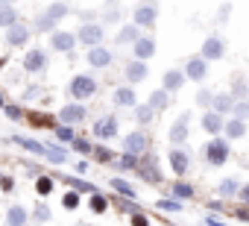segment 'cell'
I'll return each mask as SVG.
<instances>
[{
	"label": "cell",
	"instance_id": "6da1fadb",
	"mask_svg": "<svg viewBox=\"0 0 249 226\" xmlns=\"http://www.w3.org/2000/svg\"><path fill=\"white\" fill-rule=\"evenodd\" d=\"M68 12H71V6H68V3H53L44 15H38V18H36V33H50V30L59 24V18H65Z\"/></svg>",
	"mask_w": 249,
	"mask_h": 226
},
{
	"label": "cell",
	"instance_id": "7a4b0ae2",
	"mask_svg": "<svg viewBox=\"0 0 249 226\" xmlns=\"http://www.w3.org/2000/svg\"><path fill=\"white\" fill-rule=\"evenodd\" d=\"M68 94H71L73 100H88L91 94H97V79H94V76H88V74H79V76H73V79H71Z\"/></svg>",
	"mask_w": 249,
	"mask_h": 226
},
{
	"label": "cell",
	"instance_id": "3957f363",
	"mask_svg": "<svg viewBox=\"0 0 249 226\" xmlns=\"http://www.w3.org/2000/svg\"><path fill=\"white\" fill-rule=\"evenodd\" d=\"M229 153H231V147H229L226 138H211V141L205 144V162L214 165V168L226 165V162H229Z\"/></svg>",
	"mask_w": 249,
	"mask_h": 226
},
{
	"label": "cell",
	"instance_id": "277c9868",
	"mask_svg": "<svg viewBox=\"0 0 249 226\" xmlns=\"http://www.w3.org/2000/svg\"><path fill=\"white\" fill-rule=\"evenodd\" d=\"M76 41L85 44L88 50H91V47H100V41H103V27H100V24H91V21L82 24V27L76 30Z\"/></svg>",
	"mask_w": 249,
	"mask_h": 226
},
{
	"label": "cell",
	"instance_id": "5b68a950",
	"mask_svg": "<svg viewBox=\"0 0 249 226\" xmlns=\"http://www.w3.org/2000/svg\"><path fill=\"white\" fill-rule=\"evenodd\" d=\"M150 147V135L147 132H129L126 138H123V153H129V156H144V150Z\"/></svg>",
	"mask_w": 249,
	"mask_h": 226
},
{
	"label": "cell",
	"instance_id": "8992f818",
	"mask_svg": "<svg viewBox=\"0 0 249 226\" xmlns=\"http://www.w3.org/2000/svg\"><path fill=\"white\" fill-rule=\"evenodd\" d=\"M188 124H191V112H182V115L176 118V124L170 127V132H167V138L179 147V144H185L188 138H191V130H188Z\"/></svg>",
	"mask_w": 249,
	"mask_h": 226
},
{
	"label": "cell",
	"instance_id": "52a82bcc",
	"mask_svg": "<svg viewBox=\"0 0 249 226\" xmlns=\"http://www.w3.org/2000/svg\"><path fill=\"white\" fill-rule=\"evenodd\" d=\"M85 106L82 103H68L62 112H59V121H62V127H73V124H82L85 121Z\"/></svg>",
	"mask_w": 249,
	"mask_h": 226
},
{
	"label": "cell",
	"instance_id": "ba28073f",
	"mask_svg": "<svg viewBox=\"0 0 249 226\" xmlns=\"http://www.w3.org/2000/svg\"><path fill=\"white\" fill-rule=\"evenodd\" d=\"M156 18H159V6L156 3H144V6H138L135 9V15H132V27H153L156 24Z\"/></svg>",
	"mask_w": 249,
	"mask_h": 226
},
{
	"label": "cell",
	"instance_id": "9c48e42d",
	"mask_svg": "<svg viewBox=\"0 0 249 226\" xmlns=\"http://www.w3.org/2000/svg\"><path fill=\"white\" fill-rule=\"evenodd\" d=\"M223 53H226V44H223V38L220 36H208L205 41H202V59L205 62H217V59H223Z\"/></svg>",
	"mask_w": 249,
	"mask_h": 226
},
{
	"label": "cell",
	"instance_id": "30bf717a",
	"mask_svg": "<svg viewBox=\"0 0 249 226\" xmlns=\"http://www.w3.org/2000/svg\"><path fill=\"white\" fill-rule=\"evenodd\" d=\"M182 74H185V79H194V82H202V79L208 76V62H205L202 56H191Z\"/></svg>",
	"mask_w": 249,
	"mask_h": 226
},
{
	"label": "cell",
	"instance_id": "8fae6325",
	"mask_svg": "<svg viewBox=\"0 0 249 226\" xmlns=\"http://www.w3.org/2000/svg\"><path fill=\"white\" fill-rule=\"evenodd\" d=\"M24 68H27V74H41V71L47 68V53H44L41 47L27 50V56H24Z\"/></svg>",
	"mask_w": 249,
	"mask_h": 226
},
{
	"label": "cell",
	"instance_id": "7c38bea8",
	"mask_svg": "<svg viewBox=\"0 0 249 226\" xmlns=\"http://www.w3.org/2000/svg\"><path fill=\"white\" fill-rule=\"evenodd\" d=\"M132 53H135V62H147L156 56V41L150 36H141L135 44H132Z\"/></svg>",
	"mask_w": 249,
	"mask_h": 226
},
{
	"label": "cell",
	"instance_id": "4fadbf2b",
	"mask_svg": "<svg viewBox=\"0 0 249 226\" xmlns=\"http://www.w3.org/2000/svg\"><path fill=\"white\" fill-rule=\"evenodd\" d=\"M167 162H170V168H173V173L176 176H185L188 170H191V156L185 153V150H170V156H167Z\"/></svg>",
	"mask_w": 249,
	"mask_h": 226
},
{
	"label": "cell",
	"instance_id": "5bb4252c",
	"mask_svg": "<svg viewBox=\"0 0 249 226\" xmlns=\"http://www.w3.org/2000/svg\"><path fill=\"white\" fill-rule=\"evenodd\" d=\"M117 135V118L114 115H106L94 124V138H114Z\"/></svg>",
	"mask_w": 249,
	"mask_h": 226
},
{
	"label": "cell",
	"instance_id": "9a60e30c",
	"mask_svg": "<svg viewBox=\"0 0 249 226\" xmlns=\"http://www.w3.org/2000/svg\"><path fill=\"white\" fill-rule=\"evenodd\" d=\"M30 41V27L27 24H15L12 30H6V44H12V47H24Z\"/></svg>",
	"mask_w": 249,
	"mask_h": 226
},
{
	"label": "cell",
	"instance_id": "2e32d148",
	"mask_svg": "<svg viewBox=\"0 0 249 226\" xmlns=\"http://www.w3.org/2000/svg\"><path fill=\"white\" fill-rule=\"evenodd\" d=\"M50 47L59 50V53H71L76 47V36L73 33H53L50 36Z\"/></svg>",
	"mask_w": 249,
	"mask_h": 226
},
{
	"label": "cell",
	"instance_id": "e0dca14e",
	"mask_svg": "<svg viewBox=\"0 0 249 226\" xmlns=\"http://www.w3.org/2000/svg\"><path fill=\"white\" fill-rule=\"evenodd\" d=\"M231 109H234V100H231V94H214V100H211V109L208 112H214V115H231Z\"/></svg>",
	"mask_w": 249,
	"mask_h": 226
},
{
	"label": "cell",
	"instance_id": "ac0fdd59",
	"mask_svg": "<svg viewBox=\"0 0 249 226\" xmlns=\"http://www.w3.org/2000/svg\"><path fill=\"white\" fill-rule=\"evenodd\" d=\"M88 65L91 68H108L111 65V50H106L103 44L100 47H91L88 50Z\"/></svg>",
	"mask_w": 249,
	"mask_h": 226
},
{
	"label": "cell",
	"instance_id": "d6986e66",
	"mask_svg": "<svg viewBox=\"0 0 249 226\" xmlns=\"http://www.w3.org/2000/svg\"><path fill=\"white\" fill-rule=\"evenodd\" d=\"M138 173H141L147 182H159L161 173H159V162H156V156H144V165H138Z\"/></svg>",
	"mask_w": 249,
	"mask_h": 226
},
{
	"label": "cell",
	"instance_id": "ffe728a7",
	"mask_svg": "<svg viewBox=\"0 0 249 226\" xmlns=\"http://www.w3.org/2000/svg\"><path fill=\"white\" fill-rule=\"evenodd\" d=\"M223 127H226V121L220 118V115H214V112H205V115H202V130L208 132V135H220L223 132Z\"/></svg>",
	"mask_w": 249,
	"mask_h": 226
},
{
	"label": "cell",
	"instance_id": "44dd1931",
	"mask_svg": "<svg viewBox=\"0 0 249 226\" xmlns=\"http://www.w3.org/2000/svg\"><path fill=\"white\" fill-rule=\"evenodd\" d=\"M123 74H126V79L129 82H141V79H147V74H150V68H147V62H129L126 68H123Z\"/></svg>",
	"mask_w": 249,
	"mask_h": 226
},
{
	"label": "cell",
	"instance_id": "7402d4cb",
	"mask_svg": "<svg viewBox=\"0 0 249 226\" xmlns=\"http://www.w3.org/2000/svg\"><path fill=\"white\" fill-rule=\"evenodd\" d=\"M30 220V211L24 206H9L6 208V226H27Z\"/></svg>",
	"mask_w": 249,
	"mask_h": 226
},
{
	"label": "cell",
	"instance_id": "603a6c76",
	"mask_svg": "<svg viewBox=\"0 0 249 226\" xmlns=\"http://www.w3.org/2000/svg\"><path fill=\"white\" fill-rule=\"evenodd\" d=\"M231 100L234 103H249V82L243 76H234L231 79Z\"/></svg>",
	"mask_w": 249,
	"mask_h": 226
},
{
	"label": "cell",
	"instance_id": "cb8c5ba5",
	"mask_svg": "<svg viewBox=\"0 0 249 226\" xmlns=\"http://www.w3.org/2000/svg\"><path fill=\"white\" fill-rule=\"evenodd\" d=\"M114 106H138V97H135V91L129 88V85H123V88H117L114 91Z\"/></svg>",
	"mask_w": 249,
	"mask_h": 226
},
{
	"label": "cell",
	"instance_id": "d4e9b609",
	"mask_svg": "<svg viewBox=\"0 0 249 226\" xmlns=\"http://www.w3.org/2000/svg\"><path fill=\"white\" fill-rule=\"evenodd\" d=\"M15 24H18V12H15V6H12V3H0V27L12 30Z\"/></svg>",
	"mask_w": 249,
	"mask_h": 226
},
{
	"label": "cell",
	"instance_id": "484cf974",
	"mask_svg": "<svg viewBox=\"0 0 249 226\" xmlns=\"http://www.w3.org/2000/svg\"><path fill=\"white\" fill-rule=\"evenodd\" d=\"M147 106H150L153 112H161V109H167V106H170V94H167L164 88H159V91H153V94H150Z\"/></svg>",
	"mask_w": 249,
	"mask_h": 226
},
{
	"label": "cell",
	"instance_id": "4316f807",
	"mask_svg": "<svg viewBox=\"0 0 249 226\" xmlns=\"http://www.w3.org/2000/svg\"><path fill=\"white\" fill-rule=\"evenodd\" d=\"M223 135H226V141H229V138H231V141H234V138H243V135H246V124L231 118V121H226V127H223Z\"/></svg>",
	"mask_w": 249,
	"mask_h": 226
},
{
	"label": "cell",
	"instance_id": "83f0119b",
	"mask_svg": "<svg viewBox=\"0 0 249 226\" xmlns=\"http://www.w3.org/2000/svg\"><path fill=\"white\" fill-rule=\"evenodd\" d=\"M138 38H141V30H138V27H132V24L120 27V33H117V44H135Z\"/></svg>",
	"mask_w": 249,
	"mask_h": 226
},
{
	"label": "cell",
	"instance_id": "f1b7e54d",
	"mask_svg": "<svg viewBox=\"0 0 249 226\" xmlns=\"http://www.w3.org/2000/svg\"><path fill=\"white\" fill-rule=\"evenodd\" d=\"M182 85H185L182 71H164V91H179Z\"/></svg>",
	"mask_w": 249,
	"mask_h": 226
},
{
	"label": "cell",
	"instance_id": "f546056e",
	"mask_svg": "<svg viewBox=\"0 0 249 226\" xmlns=\"http://www.w3.org/2000/svg\"><path fill=\"white\" fill-rule=\"evenodd\" d=\"M237 191H240V182H237L234 176H226V179L217 185V194H220V197H237Z\"/></svg>",
	"mask_w": 249,
	"mask_h": 226
},
{
	"label": "cell",
	"instance_id": "4dcf8cb0",
	"mask_svg": "<svg viewBox=\"0 0 249 226\" xmlns=\"http://www.w3.org/2000/svg\"><path fill=\"white\" fill-rule=\"evenodd\" d=\"M108 185H111V188H114L117 194H123V197H129V200L135 203V197H138V194H135V188H132V185H129L126 179H120V176H114V179H111Z\"/></svg>",
	"mask_w": 249,
	"mask_h": 226
},
{
	"label": "cell",
	"instance_id": "1f68e13d",
	"mask_svg": "<svg viewBox=\"0 0 249 226\" xmlns=\"http://www.w3.org/2000/svg\"><path fill=\"white\" fill-rule=\"evenodd\" d=\"M18 147H24V150H30V153H36V156H44V144L41 141H36V138H24V135H18V138H12Z\"/></svg>",
	"mask_w": 249,
	"mask_h": 226
},
{
	"label": "cell",
	"instance_id": "d6a6232c",
	"mask_svg": "<svg viewBox=\"0 0 249 226\" xmlns=\"http://www.w3.org/2000/svg\"><path fill=\"white\" fill-rule=\"evenodd\" d=\"M44 156H47L53 165H65V159H68V153H65L59 144H44Z\"/></svg>",
	"mask_w": 249,
	"mask_h": 226
},
{
	"label": "cell",
	"instance_id": "836d02e7",
	"mask_svg": "<svg viewBox=\"0 0 249 226\" xmlns=\"http://www.w3.org/2000/svg\"><path fill=\"white\" fill-rule=\"evenodd\" d=\"M170 191H173V197H176V200H191V197H194V185H188L185 179L173 182V185H170Z\"/></svg>",
	"mask_w": 249,
	"mask_h": 226
},
{
	"label": "cell",
	"instance_id": "e575fe53",
	"mask_svg": "<svg viewBox=\"0 0 249 226\" xmlns=\"http://www.w3.org/2000/svg\"><path fill=\"white\" fill-rule=\"evenodd\" d=\"M114 168H120V170H138V156H129V153H120V159L114 162Z\"/></svg>",
	"mask_w": 249,
	"mask_h": 226
},
{
	"label": "cell",
	"instance_id": "d590c367",
	"mask_svg": "<svg viewBox=\"0 0 249 226\" xmlns=\"http://www.w3.org/2000/svg\"><path fill=\"white\" fill-rule=\"evenodd\" d=\"M91 211H94V214H106V211H108V200H106L100 191L91 194Z\"/></svg>",
	"mask_w": 249,
	"mask_h": 226
},
{
	"label": "cell",
	"instance_id": "8d00e7d4",
	"mask_svg": "<svg viewBox=\"0 0 249 226\" xmlns=\"http://www.w3.org/2000/svg\"><path fill=\"white\" fill-rule=\"evenodd\" d=\"M153 118H156V112H153L147 103H144V106H135V121H138V124H150Z\"/></svg>",
	"mask_w": 249,
	"mask_h": 226
},
{
	"label": "cell",
	"instance_id": "74e56055",
	"mask_svg": "<svg viewBox=\"0 0 249 226\" xmlns=\"http://www.w3.org/2000/svg\"><path fill=\"white\" fill-rule=\"evenodd\" d=\"M91 153H94L103 165H114V153H111L108 147H97V144H94V150H91Z\"/></svg>",
	"mask_w": 249,
	"mask_h": 226
},
{
	"label": "cell",
	"instance_id": "f35d334b",
	"mask_svg": "<svg viewBox=\"0 0 249 226\" xmlns=\"http://www.w3.org/2000/svg\"><path fill=\"white\" fill-rule=\"evenodd\" d=\"M53 130H56V138H59V141H68V144H71V141L76 138L73 127H62V124H59V127H53Z\"/></svg>",
	"mask_w": 249,
	"mask_h": 226
},
{
	"label": "cell",
	"instance_id": "ab89813d",
	"mask_svg": "<svg viewBox=\"0 0 249 226\" xmlns=\"http://www.w3.org/2000/svg\"><path fill=\"white\" fill-rule=\"evenodd\" d=\"M68 185H73V191H85V194H94V191H97L91 182H85V179H73V176H68Z\"/></svg>",
	"mask_w": 249,
	"mask_h": 226
},
{
	"label": "cell",
	"instance_id": "60d3db41",
	"mask_svg": "<svg viewBox=\"0 0 249 226\" xmlns=\"http://www.w3.org/2000/svg\"><path fill=\"white\" fill-rule=\"evenodd\" d=\"M231 118L246 124V118H249V103H234V109H231Z\"/></svg>",
	"mask_w": 249,
	"mask_h": 226
},
{
	"label": "cell",
	"instance_id": "b9f144b4",
	"mask_svg": "<svg viewBox=\"0 0 249 226\" xmlns=\"http://www.w3.org/2000/svg\"><path fill=\"white\" fill-rule=\"evenodd\" d=\"M36 191H38L41 197H47V194L53 191V179H50V176H38V182H36Z\"/></svg>",
	"mask_w": 249,
	"mask_h": 226
},
{
	"label": "cell",
	"instance_id": "7bdbcfd3",
	"mask_svg": "<svg viewBox=\"0 0 249 226\" xmlns=\"http://www.w3.org/2000/svg\"><path fill=\"white\" fill-rule=\"evenodd\" d=\"M71 147H73L76 153H91V150H94V144H91V141H85V138H79V135L71 141Z\"/></svg>",
	"mask_w": 249,
	"mask_h": 226
},
{
	"label": "cell",
	"instance_id": "ee69618b",
	"mask_svg": "<svg viewBox=\"0 0 249 226\" xmlns=\"http://www.w3.org/2000/svg\"><path fill=\"white\" fill-rule=\"evenodd\" d=\"M156 206H159L161 211H182V203H179V200H167V197H164V200H159Z\"/></svg>",
	"mask_w": 249,
	"mask_h": 226
},
{
	"label": "cell",
	"instance_id": "f6af8a7d",
	"mask_svg": "<svg viewBox=\"0 0 249 226\" xmlns=\"http://www.w3.org/2000/svg\"><path fill=\"white\" fill-rule=\"evenodd\" d=\"M211 100H214V94H211L208 88H202V91L196 94V106H202V109H211Z\"/></svg>",
	"mask_w": 249,
	"mask_h": 226
},
{
	"label": "cell",
	"instance_id": "bcb514c9",
	"mask_svg": "<svg viewBox=\"0 0 249 226\" xmlns=\"http://www.w3.org/2000/svg\"><path fill=\"white\" fill-rule=\"evenodd\" d=\"M62 206H65V208H71V211H73V208H76V206H79V194H76V191H68V194H65V197H62Z\"/></svg>",
	"mask_w": 249,
	"mask_h": 226
},
{
	"label": "cell",
	"instance_id": "7dc6e473",
	"mask_svg": "<svg viewBox=\"0 0 249 226\" xmlns=\"http://www.w3.org/2000/svg\"><path fill=\"white\" fill-rule=\"evenodd\" d=\"M33 220H36V223H47V220H50V208H47V206H36Z\"/></svg>",
	"mask_w": 249,
	"mask_h": 226
},
{
	"label": "cell",
	"instance_id": "c3c4849f",
	"mask_svg": "<svg viewBox=\"0 0 249 226\" xmlns=\"http://www.w3.org/2000/svg\"><path fill=\"white\" fill-rule=\"evenodd\" d=\"M3 112H6V115H9L12 121H21V118H24V112H21V106H9V103H6V106H3Z\"/></svg>",
	"mask_w": 249,
	"mask_h": 226
},
{
	"label": "cell",
	"instance_id": "681fc988",
	"mask_svg": "<svg viewBox=\"0 0 249 226\" xmlns=\"http://www.w3.org/2000/svg\"><path fill=\"white\" fill-rule=\"evenodd\" d=\"M237 200H240V203L249 208V182H246V185H240V191H237Z\"/></svg>",
	"mask_w": 249,
	"mask_h": 226
},
{
	"label": "cell",
	"instance_id": "f907efd6",
	"mask_svg": "<svg viewBox=\"0 0 249 226\" xmlns=\"http://www.w3.org/2000/svg\"><path fill=\"white\" fill-rule=\"evenodd\" d=\"M117 18H120L117 6H108V12H106V24H117Z\"/></svg>",
	"mask_w": 249,
	"mask_h": 226
},
{
	"label": "cell",
	"instance_id": "816d5d0a",
	"mask_svg": "<svg viewBox=\"0 0 249 226\" xmlns=\"http://www.w3.org/2000/svg\"><path fill=\"white\" fill-rule=\"evenodd\" d=\"M132 226H150V220H147V214H141V211H135V214H132Z\"/></svg>",
	"mask_w": 249,
	"mask_h": 226
},
{
	"label": "cell",
	"instance_id": "f5cc1de1",
	"mask_svg": "<svg viewBox=\"0 0 249 226\" xmlns=\"http://www.w3.org/2000/svg\"><path fill=\"white\" fill-rule=\"evenodd\" d=\"M0 188H3V191L9 194V191L15 188V182H12V176H0Z\"/></svg>",
	"mask_w": 249,
	"mask_h": 226
},
{
	"label": "cell",
	"instance_id": "db71d44e",
	"mask_svg": "<svg viewBox=\"0 0 249 226\" xmlns=\"http://www.w3.org/2000/svg\"><path fill=\"white\" fill-rule=\"evenodd\" d=\"M231 214H234V217H240V220H249V208H234Z\"/></svg>",
	"mask_w": 249,
	"mask_h": 226
},
{
	"label": "cell",
	"instance_id": "11a10c76",
	"mask_svg": "<svg viewBox=\"0 0 249 226\" xmlns=\"http://www.w3.org/2000/svg\"><path fill=\"white\" fill-rule=\"evenodd\" d=\"M205 226H226V223H223V220H217L214 214H208V217H205Z\"/></svg>",
	"mask_w": 249,
	"mask_h": 226
},
{
	"label": "cell",
	"instance_id": "9f6ffc18",
	"mask_svg": "<svg viewBox=\"0 0 249 226\" xmlns=\"http://www.w3.org/2000/svg\"><path fill=\"white\" fill-rule=\"evenodd\" d=\"M3 106H6V94H3V91H0V109H3Z\"/></svg>",
	"mask_w": 249,
	"mask_h": 226
},
{
	"label": "cell",
	"instance_id": "6f0895ef",
	"mask_svg": "<svg viewBox=\"0 0 249 226\" xmlns=\"http://www.w3.org/2000/svg\"><path fill=\"white\" fill-rule=\"evenodd\" d=\"M79 226H85V223H79Z\"/></svg>",
	"mask_w": 249,
	"mask_h": 226
},
{
	"label": "cell",
	"instance_id": "680465c9",
	"mask_svg": "<svg viewBox=\"0 0 249 226\" xmlns=\"http://www.w3.org/2000/svg\"><path fill=\"white\" fill-rule=\"evenodd\" d=\"M0 176H3V173H0Z\"/></svg>",
	"mask_w": 249,
	"mask_h": 226
}]
</instances>
